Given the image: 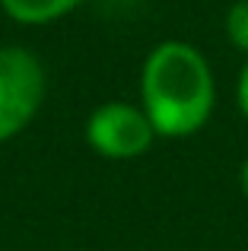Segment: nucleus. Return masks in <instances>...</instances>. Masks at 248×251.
<instances>
[{"label": "nucleus", "instance_id": "1", "mask_svg": "<svg viewBox=\"0 0 248 251\" xmlns=\"http://www.w3.org/2000/svg\"><path fill=\"white\" fill-rule=\"evenodd\" d=\"M217 83L207 57L188 42L156 45L140 70V108L156 137H191L207 124Z\"/></svg>", "mask_w": 248, "mask_h": 251}, {"label": "nucleus", "instance_id": "2", "mask_svg": "<svg viewBox=\"0 0 248 251\" xmlns=\"http://www.w3.org/2000/svg\"><path fill=\"white\" fill-rule=\"evenodd\" d=\"M48 80L29 48H0V143L16 137L42 108Z\"/></svg>", "mask_w": 248, "mask_h": 251}, {"label": "nucleus", "instance_id": "3", "mask_svg": "<svg viewBox=\"0 0 248 251\" xmlns=\"http://www.w3.org/2000/svg\"><path fill=\"white\" fill-rule=\"evenodd\" d=\"M153 137L147 111L127 102L99 105L86 121V143L105 159H137L149 150Z\"/></svg>", "mask_w": 248, "mask_h": 251}, {"label": "nucleus", "instance_id": "4", "mask_svg": "<svg viewBox=\"0 0 248 251\" xmlns=\"http://www.w3.org/2000/svg\"><path fill=\"white\" fill-rule=\"evenodd\" d=\"M83 0H0L3 13L10 19L23 25H45L54 19L67 16L70 10H76Z\"/></svg>", "mask_w": 248, "mask_h": 251}, {"label": "nucleus", "instance_id": "5", "mask_svg": "<svg viewBox=\"0 0 248 251\" xmlns=\"http://www.w3.org/2000/svg\"><path fill=\"white\" fill-rule=\"evenodd\" d=\"M226 35L239 51L248 54V0H236L226 13Z\"/></svg>", "mask_w": 248, "mask_h": 251}, {"label": "nucleus", "instance_id": "6", "mask_svg": "<svg viewBox=\"0 0 248 251\" xmlns=\"http://www.w3.org/2000/svg\"><path fill=\"white\" fill-rule=\"evenodd\" d=\"M236 102H239V111H242V115H245V121H248V61L242 64V74H239Z\"/></svg>", "mask_w": 248, "mask_h": 251}, {"label": "nucleus", "instance_id": "7", "mask_svg": "<svg viewBox=\"0 0 248 251\" xmlns=\"http://www.w3.org/2000/svg\"><path fill=\"white\" fill-rule=\"evenodd\" d=\"M239 188H242V194L248 197V159L242 162V169H239Z\"/></svg>", "mask_w": 248, "mask_h": 251}]
</instances>
